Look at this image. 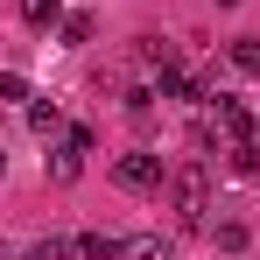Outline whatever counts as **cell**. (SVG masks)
I'll return each instance as SVG.
<instances>
[{
    "label": "cell",
    "mask_w": 260,
    "mask_h": 260,
    "mask_svg": "<svg viewBox=\"0 0 260 260\" xmlns=\"http://www.w3.org/2000/svg\"><path fill=\"white\" fill-rule=\"evenodd\" d=\"M78 253H85V260H120V239H113V232H85Z\"/></svg>",
    "instance_id": "cell-8"
},
{
    "label": "cell",
    "mask_w": 260,
    "mask_h": 260,
    "mask_svg": "<svg viewBox=\"0 0 260 260\" xmlns=\"http://www.w3.org/2000/svg\"><path fill=\"white\" fill-rule=\"evenodd\" d=\"M21 21L28 28H63V0H21Z\"/></svg>",
    "instance_id": "cell-6"
},
{
    "label": "cell",
    "mask_w": 260,
    "mask_h": 260,
    "mask_svg": "<svg viewBox=\"0 0 260 260\" xmlns=\"http://www.w3.org/2000/svg\"><path fill=\"white\" fill-rule=\"evenodd\" d=\"M211 7H239V0H211Z\"/></svg>",
    "instance_id": "cell-14"
},
{
    "label": "cell",
    "mask_w": 260,
    "mask_h": 260,
    "mask_svg": "<svg viewBox=\"0 0 260 260\" xmlns=\"http://www.w3.org/2000/svg\"><path fill=\"white\" fill-rule=\"evenodd\" d=\"M28 127H36V141H63V113H56V99H36V106H28Z\"/></svg>",
    "instance_id": "cell-5"
},
{
    "label": "cell",
    "mask_w": 260,
    "mask_h": 260,
    "mask_svg": "<svg viewBox=\"0 0 260 260\" xmlns=\"http://www.w3.org/2000/svg\"><path fill=\"white\" fill-rule=\"evenodd\" d=\"M169 204H176L183 225H204V211H211V169H204V162L169 169Z\"/></svg>",
    "instance_id": "cell-1"
},
{
    "label": "cell",
    "mask_w": 260,
    "mask_h": 260,
    "mask_svg": "<svg viewBox=\"0 0 260 260\" xmlns=\"http://www.w3.org/2000/svg\"><path fill=\"white\" fill-rule=\"evenodd\" d=\"M0 260H7V239H0Z\"/></svg>",
    "instance_id": "cell-15"
},
{
    "label": "cell",
    "mask_w": 260,
    "mask_h": 260,
    "mask_svg": "<svg viewBox=\"0 0 260 260\" xmlns=\"http://www.w3.org/2000/svg\"><path fill=\"white\" fill-rule=\"evenodd\" d=\"M113 183H120V190H162V183H169V169H162V155L134 148V155H120V162H113Z\"/></svg>",
    "instance_id": "cell-3"
},
{
    "label": "cell",
    "mask_w": 260,
    "mask_h": 260,
    "mask_svg": "<svg viewBox=\"0 0 260 260\" xmlns=\"http://www.w3.org/2000/svg\"><path fill=\"white\" fill-rule=\"evenodd\" d=\"M28 99V78L21 71H0V106H21Z\"/></svg>",
    "instance_id": "cell-11"
},
{
    "label": "cell",
    "mask_w": 260,
    "mask_h": 260,
    "mask_svg": "<svg viewBox=\"0 0 260 260\" xmlns=\"http://www.w3.org/2000/svg\"><path fill=\"white\" fill-rule=\"evenodd\" d=\"M218 246H225V253H239V246H246V225H239V218H225V225H218Z\"/></svg>",
    "instance_id": "cell-13"
},
{
    "label": "cell",
    "mask_w": 260,
    "mask_h": 260,
    "mask_svg": "<svg viewBox=\"0 0 260 260\" xmlns=\"http://www.w3.org/2000/svg\"><path fill=\"white\" fill-rule=\"evenodd\" d=\"M0 176H7V155H0Z\"/></svg>",
    "instance_id": "cell-16"
},
{
    "label": "cell",
    "mask_w": 260,
    "mask_h": 260,
    "mask_svg": "<svg viewBox=\"0 0 260 260\" xmlns=\"http://www.w3.org/2000/svg\"><path fill=\"white\" fill-rule=\"evenodd\" d=\"M71 253H78V239H36L21 260H71Z\"/></svg>",
    "instance_id": "cell-10"
},
{
    "label": "cell",
    "mask_w": 260,
    "mask_h": 260,
    "mask_svg": "<svg viewBox=\"0 0 260 260\" xmlns=\"http://www.w3.org/2000/svg\"><path fill=\"white\" fill-rule=\"evenodd\" d=\"M225 162H232V176H260V141H232Z\"/></svg>",
    "instance_id": "cell-7"
},
{
    "label": "cell",
    "mask_w": 260,
    "mask_h": 260,
    "mask_svg": "<svg viewBox=\"0 0 260 260\" xmlns=\"http://www.w3.org/2000/svg\"><path fill=\"white\" fill-rule=\"evenodd\" d=\"M120 260H176V246L162 232H134V239H120Z\"/></svg>",
    "instance_id": "cell-4"
},
{
    "label": "cell",
    "mask_w": 260,
    "mask_h": 260,
    "mask_svg": "<svg viewBox=\"0 0 260 260\" xmlns=\"http://www.w3.org/2000/svg\"><path fill=\"white\" fill-rule=\"evenodd\" d=\"M91 28H99L91 14H63V43H91Z\"/></svg>",
    "instance_id": "cell-12"
},
{
    "label": "cell",
    "mask_w": 260,
    "mask_h": 260,
    "mask_svg": "<svg viewBox=\"0 0 260 260\" xmlns=\"http://www.w3.org/2000/svg\"><path fill=\"white\" fill-rule=\"evenodd\" d=\"M211 141H225V148H232V141H253V113H246L239 99H225V91L211 99V127L197 134V148H211Z\"/></svg>",
    "instance_id": "cell-2"
},
{
    "label": "cell",
    "mask_w": 260,
    "mask_h": 260,
    "mask_svg": "<svg viewBox=\"0 0 260 260\" xmlns=\"http://www.w3.org/2000/svg\"><path fill=\"white\" fill-rule=\"evenodd\" d=\"M232 71L260 78V36H239V43H232Z\"/></svg>",
    "instance_id": "cell-9"
}]
</instances>
